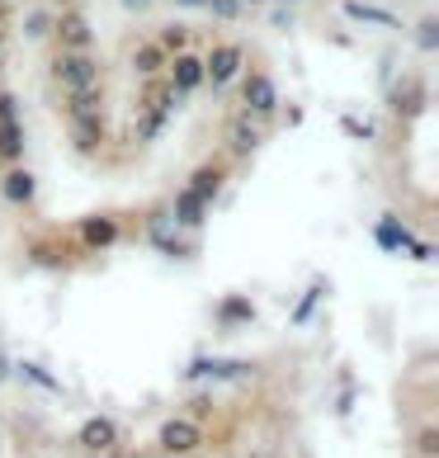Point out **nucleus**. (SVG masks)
<instances>
[{
    "instance_id": "obj_31",
    "label": "nucleus",
    "mask_w": 439,
    "mask_h": 458,
    "mask_svg": "<svg viewBox=\"0 0 439 458\" xmlns=\"http://www.w3.org/2000/svg\"><path fill=\"white\" fill-rule=\"evenodd\" d=\"M0 62H5V24H0Z\"/></svg>"
},
{
    "instance_id": "obj_21",
    "label": "nucleus",
    "mask_w": 439,
    "mask_h": 458,
    "mask_svg": "<svg viewBox=\"0 0 439 458\" xmlns=\"http://www.w3.org/2000/svg\"><path fill=\"white\" fill-rule=\"evenodd\" d=\"M190 373H194V378H246L250 369L246 364H223V360H198Z\"/></svg>"
},
{
    "instance_id": "obj_5",
    "label": "nucleus",
    "mask_w": 439,
    "mask_h": 458,
    "mask_svg": "<svg viewBox=\"0 0 439 458\" xmlns=\"http://www.w3.org/2000/svg\"><path fill=\"white\" fill-rule=\"evenodd\" d=\"M24 118H20V105H14L10 90H0V165H20L24 161Z\"/></svg>"
},
{
    "instance_id": "obj_11",
    "label": "nucleus",
    "mask_w": 439,
    "mask_h": 458,
    "mask_svg": "<svg viewBox=\"0 0 439 458\" xmlns=\"http://www.w3.org/2000/svg\"><path fill=\"white\" fill-rule=\"evenodd\" d=\"M76 445L86 454H114L118 445H123V426L109 420V416H90L86 426L76 430Z\"/></svg>"
},
{
    "instance_id": "obj_1",
    "label": "nucleus",
    "mask_w": 439,
    "mask_h": 458,
    "mask_svg": "<svg viewBox=\"0 0 439 458\" xmlns=\"http://www.w3.org/2000/svg\"><path fill=\"white\" fill-rule=\"evenodd\" d=\"M175 109H180V95L171 90V81H165V76L142 81L138 99H132V142H138V147L156 142L161 128L175 118Z\"/></svg>"
},
{
    "instance_id": "obj_17",
    "label": "nucleus",
    "mask_w": 439,
    "mask_h": 458,
    "mask_svg": "<svg viewBox=\"0 0 439 458\" xmlns=\"http://www.w3.org/2000/svg\"><path fill=\"white\" fill-rule=\"evenodd\" d=\"M345 14L354 24H378V29H401V20L383 5H368V0H345Z\"/></svg>"
},
{
    "instance_id": "obj_16",
    "label": "nucleus",
    "mask_w": 439,
    "mask_h": 458,
    "mask_svg": "<svg viewBox=\"0 0 439 458\" xmlns=\"http://www.w3.org/2000/svg\"><path fill=\"white\" fill-rule=\"evenodd\" d=\"M223 180H227V165H198V171L190 175V184H184V190H190V194H198V199H204V203H213L217 194H223Z\"/></svg>"
},
{
    "instance_id": "obj_25",
    "label": "nucleus",
    "mask_w": 439,
    "mask_h": 458,
    "mask_svg": "<svg viewBox=\"0 0 439 458\" xmlns=\"http://www.w3.org/2000/svg\"><path fill=\"white\" fill-rule=\"evenodd\" d=\"M416 454L420 458H439V430H435V420L416 426Z\"/></svg>"
},
{
    "instance_id": "obj_26",
    "label": "nucleus",
    "mask_w": 439,
    "mask_h": 458,
    "mask_svg": "<svg viewBox=\"0 0 439 458\" xmlns=\"http://www.w3.org/2000/svg\"><path fill=\"white\" fill-rule=\"evenodd\" d=\"M204 10L213 14V20H223V24H232V20H241V14H246L241 0H204Z\"/></svg>"
},
{
    "instance_id": "obj_4",
    "label": "nucleus",
    "mask_w": 439,
    "mask_h": 458,
    "mask_svg": "<svg viewBox=\"0 0 439 458\" xmlns=\"http://www.w3.org/2000/svg\"><path fill=\"white\" fill-rule=\"evenodd\" d=\"M246 72V47L241 43H213L204 53V86L208 90H227L236 86V76Z\"/></svg>"
},
{
    "instance_id": "obj_32",
    "label": "nucleus",
    "mask_w": 439,
    "mask_h": 458,
    "mask_svg": "<svg viewBox=\"0 0 439 458\" xmlns=\"http://www.w3.org/2000/svg\"><path fill=\"white\" fill-rule=\"evenodd\" d=\"M241 5H265V0H241Z\"/></svg>"
},
{
    "instance_id": "obj_12",
    "label": "nucleus",
    "mask_w": 439,
    "mask_h": 458,
    "mask_svg": "<svg viewBox=\"0 0 439 458\" xmlns=\"http://www.w3.org/2000/svg\"><path fill=\"white\" fill-rule=\"evenodd\" d=\"M33 194H38V184H33V171L20 161V165H5V175H0V199L14 203V208H29Z\"/></svg>"
},
{
    "instance_id": "obj_27",
    "label": "nucleus",
    "mask_w": 439,
    "mask_h": 458,
    "mask_svg": "<svg viewBox=\"0 0 439 458\" xmlns=\"http://www.w3.org/2000/svg\"><path fill=\"white\" fill-rule=\"evenodd\" d=\"M217 312H223V321H227V327H232V321H246V317H256V308H250L246 298H227Z\"/></svg>"
},
{
    "instance_id": "obj_23",
    "label": "nucleus",
    "mask_w": 439,
    "mask_h": 458,
    "mask_svg": "<svg viewBox=\"0 0 439 458\" xmlns=\"http://www.w3.org/2000/svg\"><path fill=\"white\" fill-rule=\"evenodd\" d=\"M20 378H29V383H38L43 393H62V383H57V378H53V373H47L43 364H33V360H24V364H20Z\"/></svg>"
},
{
    "instance_id": "obj_3",
    "label": "nucleus",
    "mask_w": 439,
    "mask_h": 458,
    "mask_svg": "<svg viewBox=\"0 0 439 458\" xmlns=\"http://www.w3.org/2000/svg\"><path fill=\"white\" fill-rule=\"evenodd\" d=\"M53 43L57 53H95V24L80 5H62L53 14Z\"/></svg>"
},
{
    "instance_id": "obj_29",
    "label": "nucleus",
    "mask_w": 439,
    "mask_h": 458,
    "mask_svg": "<svg viewBox=\"0 0 439 458\" xmlns=\"http://www.w3.org/2000/svg\"><path fill=\"white\" fill-rule=\"evenodd\" d=\"M118 5H123L128 14H142V10H151V0H118Z\"/></svg>"
},
{
    "instance_id": "obj_8",
    "label": "nucleus",
    "mask_w": 439,
    "mask_h": 458,
    "mask_svg": "<svg viewBox=\"0 0 439 458\" xmlns=\"http://www.w3.org/2000/svg\"><path fill=\"white\" fill-rule=\"evenodd\" d=\"M236 81H241V109L246 114L269 118L279 109V86H274V76H269V72H241Z\"/></svg>"
},
{
    "instance_id": "obj_33",
    "label": "nucleus",
    "mask_w": 439,
    "mask_h": 458,
    "mask_svg": "<svg viewBox=\"0 0 439 458\" xmlns=\"http://www.w3.org/2000/svg\"><path fill=\"white\" fill-rule=\"evenodd\" d=\"M0 5H10V0H0Z\"/></svg>"
},
{
    "instance_id": "obj_30",
    "label": "nucleus",
    "mask_w": 439,
    "mask_h": 458,
    "mask_svg": "<svg viewBox=\"0 0 439 458\" xmlns=\"http://www.w3.org/2000/svg\"><path fill=\"white\" fill-rule=\"evenodd\" d=\"M175 5H184V10H204V0H175Z\"/></svg>"
},
{
    "instance_id": "obj_14",
    "label": "nucleus",
    "mask_w": 439,
    "mask_h": 458,
    "mask_svg": "<svg viewBox=\"0 0 439 458\" xmlns=\"http://www.w3.org/2000/svg\"><path fill=\"white\" fill-rule=\"evenodd\" d=\"M118 236H123V227L114 217H86V223H76V242L86 250H109V246H118Z\"/></svg>"
},
{
    "instance_id": "obj_2",
    "label": "nucleus",
    "mask_w": 439,
    "mask_h": 458,
    "mask_svg": "<svg viewBox=\"0 0 439 458\" xmlns=\"http://www.w3.org/2000/svg\"><path fill=\"white\" fill-rule=\"evenodd\" d=\"M47 72H53V86H57L62 95L105 90V66H99L95 53H53Z\"/></svg>"
},
{
    "instance_id": "obj_13",
    "label": "nucleus",
    "mask_w": 439,
    "mask_h": 458,
    "mask_svg": "<svg viewBox=\"0 0 439 458\" xmlns=\"http://www.w3.org/2000/svg\"><path fill=\"white\" fill-rule=\"evenodd\" d=\"M165 62H171V57H165L161 47H156V38H142V43H132V47H128V72L138 76V81L161 76V72H165Z\"/></svg>"
},
{
    "instance_id": "obj_7",
    "label": "nucleus",
    "mask_w": 439,
    "mask_h": 458,
    "mask_svg": "<svg viewBox=\"0 0 439 458\" xmlns=\"http://www.w3.org/2000/svg\"><path fill=\"white\" fill-rule=\"evenodd\" d=\"M66 138H72V147L80 151V157H95V151L109 142L105 109H99V114H66Z\"/></svg>"
},
{
    "instance_id": "obj_22",
    "label": "nucleus",
    "mask_w": 439,
    "mask_h": 458,
    "mask_svg": "<svg viewBox=\"0 0 439 458\" xmlns=\"http://www.w3.org/2000/svg\"><path fill=\"white\" fill-rule=\"evenodd\" d=\"M66 114H99L105 109V90H86V95H62Z\"/></svg>"
},
{
    "instance_id": "obj_19",
    "label": "nucleus",
    "mask_w": 439,
    "mask_h": 458,
    "mask_svg": "<svg viewBox=\"0 0 439 458\" xmlns=\"http://www.w3.org/2000/svg\"><path fill=\"white\" fill-rule=\"evenodd\" d=\"M190 43H194V29H190V24H180V20H171V24H161V29H156V47H161L165 57L190 53Z\"/></svg>"
},
{
    "instance_id": "obj_10",
    "label": "nucleus",
    "mask_w": 439,
    "mask_h": 458,
    "mask_svg": "<svg viewBox=\"0 0 439 458\" xmlns=\"http://www.w3.org/2000/svg\"><path fill=\"white\" fill-rule=\"evenodd\" d=\"M165 81H171V90L180 95V99H190L194 90H204V53H175L171 62H165V72H161Z\"/></svg>"
},
{
    "instance_id": "obj_34",
    "label": "nucleus",
    "mask_w": 439,
    "mask_h": 458,
    "mask_svg": "<svg viewBox=\"0 0 439 458\" xmlns=\"http://www.w3.org/2000/svg\"><path fill=\"white\" fill-rule=\"evenodd\" d=\"M289 5H298V0H289Z\"/></svg>"
},
{
    "instance_id": "obj_28",
    "label": "nucleus",
    "mask_w": 439,
    "mask_h": 458,
    "mask_svg": "<svg viewBox=\"0 0 439 458\" xmlns=\"http://www.w3.org/2000/svg\"><path fill=\"white\" fill-rule=\"evenodd\" d=\"M420 47H426V53H435V47H439V20H435V14L420 20Z\"/></svg>"
},
{
    "instance_id": "obj_24",
    "label": "nucleus",
    "mask_w": 439,
    "mask_h": 458,
    "mask_svg": "<svg viewBox=\"0 0 439 458\" xmlns=\"http://www.w3.org/2000/svg\"><path fill=\"white\" fill-rule=\"evenodd\" d=\"M53 33V10H29L24 14V38H47Z\"/></svg>"
},
{
    "instance_id": "obj_20",
    "label": "nucleus",
    "mask_w": 439,
    "mask_h": 458,
    "mask_svg": "<svg viewBox=\"0 0 439 458\" xmlns=\"http://www.w3.org/2000/svg\"><path fill=\"white\" fill-rule=\"evenodd\" d=\"M180 232H184V227L171 217V208H161L156 217H151V227H147V236H151L161 250H180Z\"/></svg>"
},
{
    "instance_id": "obj_9",
    "label": "nucleus",
    "mask_w": 439,
    "mask_h": 458,
    "mask_svg": "<svg viewBox=\"0 0 439 458\" xmlns=\"http://www.w3.org/2000/svg\"><path fill=\"white\" fill-rule=\"evenodd\" d=\"M260 142H265V118L246 114V109L227 118V157H232V161H246Z\"/></svg>"
},
{
    "instance_id": "obj_18",
    "label": "nucleus",
    "mask_w": 439,
    "mask_h": 458,
    "mask_svg": "<svg viewBox=\"0 0 439 458\" xmlns=\"http://www.w3.org/2000/svg\"><path fill=\"white\" fill-rule=\"evenodd\" d=\"M171 217H175L180 227H204L208 203L198 199V194H190V190H180V194H175V203H171Z\"/></svg>"
},
{
    "instance_id": "obj_6",
    "label": "nucleus",
    "mask_w": 439,
    "mask_h": 458,
    "mask_svg": "<svg viewBox=\"0 0 439 458\" xmlns=\"http://www.w3.org/2000/svg\"><path fill=\"white\" fill-rule=\"evenodd\" d=\"M204 439H208V430L198 426L194 416H171V420H165V426L156 430V445H161L165 454H175V458L204 449Z\"/></svg>"
},
{
    "instance_id": "obj_15",
    "label": "nucleus",
    "mask_w": 439,
    "mask_h": 458,
    "mask_svg": "<svg viewBox=\"0 0 439 458\" xmlns=\"http://www.w3.org/2000/svg\"><path fill=\"white\" fill-rule=\"evenodd\" d=\"M426 81L420 76H407V81H397V90H393V109L397 114H407V118H416L420 109H426Z\"/></svg>"
}]
</instances>
